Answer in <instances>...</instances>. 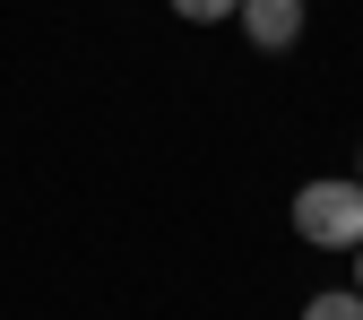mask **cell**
Wrapping results in <instances>:
<instances>
[{
    "label": "cell",
    "mask_w": 363,
    "mask_h": 320,
    "mask_svg": "<svg viewBox=\"0 0 363 320\" xmlns=\"http://www.w3.org/2000/svg\"><path fill=\"white\" fill-rule=\"evenodd\" d=\"M303 320H363V294H354V286H337V294H311V303H303Z\"/></svg>",
    "instance_id": "obj_3"
},
{
    "label": "cell",
    "mask_w": 363,
    "mask_h": 320,
    "mask_svg": "<svg viewBox=\"0 0 363 320\" xmlns=\"http://www.w3.org/2000/svg\"><path fill=\"white\" fill-rule=\"evenodd\" d=\"M354 294H363V243H354Z\"/></svg>",
    "instance_id": "obj_5"
},
{
    "label": "cell",
    "mask_w": 363,
    "mask_h": 320,
    "mask_svg": "<svg viewBox=\"0 0 363 320\" xmlns=\"http://www.w3.org/2000/svg\"><path fill=\"white\" fill-rule=\"evenodd\" d=\"M354 182H363V165H354Z\"/></svg>",
    "instance_id": "obj_6"
},
{
    "label": "cell",
    "mask_w": 363,
    "mask_h": 320,
    "mask_svg": "<svg viewBox=\"0 0 363 320\" xmlns=\"http://www.w3.org/2000/svg\"><path fill=\"white\" fill-rule=\"evenodd\" d=\"M294 234L311 251H354L363 243V182H303L294 191Z\"/></svg>",
    "instance_id": "obj_1"
},
{
    "label": "cell",
    "mask_w": 363,
    "mask_h": 320,
    "mask_svg": "<svg viewBox=\"0 0 363 320\" xmlns=\"http://www.w3.org/2000/svg\"><path fill=\"white\" fill-rule=\"evenodd\" d=\"M242 0H173V18H191V26H216V18H234Z\"/></svg>",
    "instance_id": "obj_4"
},
{
    "label": "cell",
    "mask_w": 363,
    "mask_h": 320,
    "mask_svg": "<svg viewBox=\"0 0 363 320\" xmlns=\"http://www.w3.org/2000/svg\"><path fill=\"white\" fill-rule=\"evenodd\" d=\"M234 26L259 43V53H294V35H303V0H242Z\"/></svg>",
    "instance_id": "obj_2"
}]
</instances>
